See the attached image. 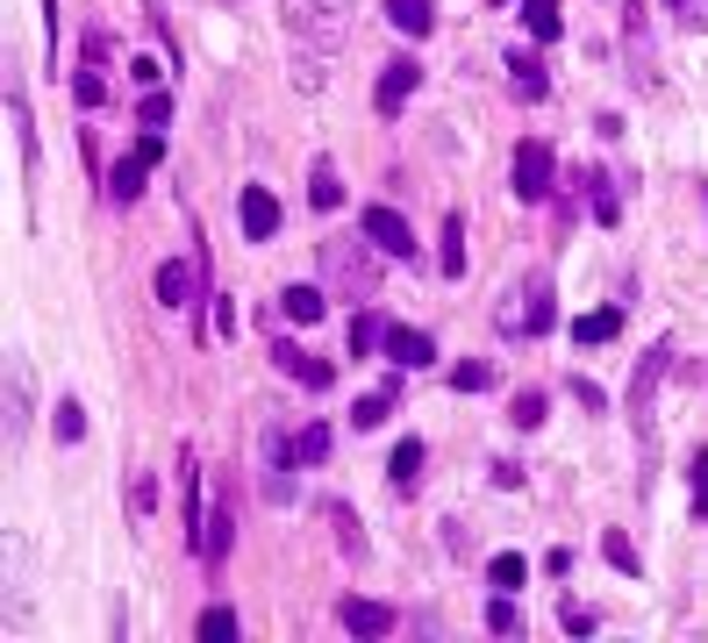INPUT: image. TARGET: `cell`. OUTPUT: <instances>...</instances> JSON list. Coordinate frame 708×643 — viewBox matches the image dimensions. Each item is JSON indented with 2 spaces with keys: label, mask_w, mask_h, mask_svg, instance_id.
I'll return each instance as SVG.
<instances>
[{
  "label": "cell",
  "mask_w": 708,
  "mask_h": 643,
  "mask_svg": "<svg viewBox=\"0 0 708 643\" xmlns=\"http://www.w3.org/2000/svg\"><path fill=\"white\" fill-rule=\"evenodd\" d=\"M394 401H401V387H394V379H387L380 393H366V401L351 408V429H380L387 415H394Z\"/></svg>",
  "instance_id": "obj_25"
},
{
  "label": "cell",
  "mask_w": 708,
  "mask_h": 643,
  "mask_svg": "<svg viewBox=\"0 0 708 643\" xmlns=\"http://www.w3.org/2000/svg\"><path fill=\"white\" fill-rule=\"evenodd\" d=\"M601 558H609V565H615V572H630V579H637V572H644V558H637V544H630V536H623V529H601Z\"/></svg>",
  "instance_id": "obj_27"
},
{
  "label": "cell",
  "mask_w": 708,
  "mask_h": 643,
  "mask_svg": "<svg viewBox=\"0 0 708 643\" xmlns=\"http://www.w3.org/2000/svg\"><path fill=\"white\" fill-rule=\"evenodd\" d=\"M286 29H294V43H308V51H337L344 43V22L329 0H286Z\"/></svg>",
  "instance_id": "obj_3"
},
{
  "label": "cell",
  "mask_w": 708,
  "mask_h": 643,
  "mask_svg": "<svg viewBox=\"0 0 708 643\" xmlns=\"http://www.w3.org/2000/svg\"><path fill=\"white\" fill-rule=\"evenodd\" d=\"M423 443H415V436H401L394 443V457H387V486H394V494H415V486H423Z\"/></svg>",
  "instance_id": "obj_15"
},
{
  "label": "cell",
  "mask_w": 708,
  "mask_h": 643,
  "mask_svg": "<svg viewBox=\"0 0 708 643\" xmlns=\"http://www.w3.org/2000/svg\"><path fill=\"white\" fill-rule=\"evenodd\" d=\"M137 115H144V129H165V122H172V101H165V94H158V86H150V94H144V107H137Z\"/></svg>",
  "instance_id": "obj_42"
},
{
  "label": "cell",
  "mask_w": 708,
  "mask_h": 643,
  "mask_svg": "<svg viewBox=\"0 0 708 643\" xmlns=\"http://www.w3.org/2000/svg\"><path fill=\"white\" fill-rule=\"evenodd\" d=\"M51 429H57V443H80L86 436V408L80 401H57L51 408Z\"/></svg>",
  "instance_id": "obj_36"
},
{
  "label": "cell",
  "mask_w": 708,
  "mask_h": 643,
  "mask_svg": "<svg viewBox=\"0 0 708 643\" xmlns=\"http://www.w3.org/2000/svg\"><path fill=\"white\" fill-rule=\"evenodd\" d=\"M137 158H150V165L165 158V136H158V129H144V136H137Z\"/></svg>",
  "instance_id": "obj_49"
},
{
  "label": "cell",
  "mask_w": 708,
  "mask_h": 643,
  "mask_svg": "<svg viewBox=\"0 0 708 643\" xmlns=\"http://www.w3.org/2000/svg\"><path fill=\"white\" fill-rule=\"evenodd\" d=\"M279 315L286 322H300V329H315V322H323L329 315V294H323V286H279Z\"/></svg>",
  "instance_id": "obj_13"
},
{
  "label": "cell",
  "mask_w": 708,
  "mask_h": 643,
  "mask_svg": "<svg viewBox=\"0 0 708 643\" xmlns=\"http://www.w3.org/2000/svg\"><path fill=\"white\" fill-rule=\"evenodd\" d=\"M265 500L273 508H294V436L286 429H265Z\"/></svg>",
  "instance_id": "obj_5"
},
{
  "label": "cell",
  "mask_w": 708,
  "mask_h": 643,
  "mask_svg": "<svg viewBox=\"0 0 708 643\" xmlns=\"http://www.w3.org/2000/svg\"><path fill=\"white\" fill-rule=\"evenodd\" d=\"M415 86H423V65H415V57H387V65H380V86H372V107L394 122L401 107H409Z\"/></svg>",
  "instance_id": "obj_6"
},
{
  "label": "cell",
  "mask_w": 708,
  "mask_h": 643,
  "mask_svg": "<svg viewBox=\"0 0 708 643\" xmlns=\"http://www.w3.org/2000/svg\"><path fill=\"white\" fill-rule=\"evenodd\" d=\"M273 365H279L286 379H300V387H308V393H323L329 379H337V372H329L323 358H308V350H300V344H273Z\"/></svg>",
  "instance_id": "obj_12"
},
{
  "label": "cell",
  "mask_w": 708,
  "mask_h": 643,
  "mask_svg": "<svg viewBox=\"0 0 708 643\" xmlns=\"http://www.w3.org/2000/svg\"><path fill=\"white\" fill-rule=\"evenodd\" d=\"M387 358H394L401 372H423V365H436V344L423 329H387Z\"/></svg>",
  "instance_id": "obj_16"
},
{
  "label": "cell",
  "mask_w": 708,
  "mask_h": 643,
  "mask_svg": "<svg viewBox=\"0 0 708 643\" xmlns=\"http://www.w3.org/2000/svg\"><path fill=\"white\" fill-rule=\"evenodd\" d=\"M144 172H150V158H137V150H129L123 165H108V201H115V208H129V201L144 193Z\"/></svg>",
  "instance_id": "obj_19"
},
{
  "label": "cell",
  "mask_w": 708,
  "mask_h": 643,
  "mask_svg": "<svg viewBox=\"0 0 708 643\" xmlns=\"http://www.w3.org/2000/svg\"><path fill=\"white\" fill-rule=\"evenodd\" d=\"M344 344H351V358H372V350H387V322H380V308H366V301H358V315H351V329H344Z\"/></svg>",
  "instance_id": "obj_18"
},
{
  "label": "cell",
  "mask_w": 708,
  "mask_h": 643,
  "mask_svg": "<svg viewBox=\"0 0 708 643\" xmlns=\"http://www.w3.org/2000/svg\"><path fill=\"white\" fill-rule=\"evenodd\" d=\"M29 429V365H14L8 372V436H22Z\"/></svg>",
  "instance_id": "obj_26"
},
{
  "label": "cell",
  "mask_w": 708,
  "mask_h": 643,
  "mask_svg": "<svg viewBox=\"0 0 708 643\" xmlns=\"http://www.w3.org/2000/svg\"><path fill=\"white\" fill-rule=\"evenodd\" d=\"M230 550H236V515L215 508V515H208V536H201V565H208V572H222Z\"/></svg>",
  "instance_id": "obj_17"
},
{
  "label": "cell",
  "mask_w": 708,
  "mask_h": 643,
  "mask_svg": "<svg viewBox=\"0 0 708 643\" xmlns=\"http://www.w3.org/2000/svg\"><path fill=\"white\" fill-rule=\"evenodd\" d=\"M72 101H80L86 115H94V107H108V80H101L94 65H80V72H72Z\"/></svg>",
  "instance_id": "obj_29"
},
{
  "label": "cell",
  "mask_w": 708,
  "mask_h": 643,
  "mask_svg": "<svg viewBox=\"0 0 708 643\" xmlns=\"http://www.w3.org/2000/svg\"><path fill=\"white\" fill-rule=\"evenodd\" d=\"M323 57L329 51H294V86H300V94H323V80H329Z\"/></svg>",
  "instance_id": "obj_35"
},
{
  "label": "cell",
  "mask_w": 708,
  "mask_h": 643,
  "mask_svg": "<svg viewBox=\"0 0 708 643\" xmlns=\"http://www.w3.org/2000/svg\"><path fill=\"white\" fill-rule=\"evenodd\" d=\"M129 80H137V86H158V80H165L158 57H129Z\"/></svg>",
  "instance_id": "obj_47"
},
{
  "label": "cell",
  "mask_w": 708,
  "mask_h": 643,
  "mask_svg": "<svg viewBox=\"0 0 708 643\" xmlns=\"http://www.w3.org/2000/svg\"><path fill=\"white\" fill-rule=\"evenodd\" d=\"M201 636H236V608H208V615H201Z\"/></svg>",
  "instance_id": "obj_43"
},
{
  "label": "cell",
  "mask_w": 708,
  "mask_h": 643,
  "mask_svg": "<svg viewBox=\"0 0 708 643\" xmlns=\"http://www.w3.org/2000/svg\"><path fill=\"white\" fill-rule=\"evenodd\" d=\"M522 22H530L537 43H551V36L566 29V22H559V0H522Z\"/></svg>",
  "instance_id": "obj_28"
},
{
  "label": "cell",
  "mask_w": 708,
  "mask_h": 643,
  "mask_svg": "<svg viewBox=\"0 0 708 643\" xmlns=\"http://www.w3.org/2000/svg\"><path fill=\"white\" fill-rule=\"evenodd\" d=\"M329 443H337V436H329V422H308V429L294 436V457H300V465H323Z\"/></svg>",
  "instance_id": "obj_31"
},
{
  "label": "cell",
  "mask_w": 708,
  "mask_h": 643,
  "mask_svg": "<svg viewBox=\"0 0 708 643\" xmlns=\"http://www.w3.org/2000/svg\"><path fill=\"white\" fill-rule=\"evenodd\" d=\"M701 201H708V187H701Z\"/></svg>",
  "instance_id": "obj_52"
},
{
  "label": "cell",
  "mask_w": 708,
  "mask_h": 643,
  "mask_svg": "<svg viewBox=\"0 0 708 643\" xmlns=\"http://www.w3.org/2000/svg\"><path fill=\"white\" fill-rule=\"evenodd\" d=\"M236 222H244L251 243H273L279 236V201L265 187H244V193H236Z\"/></svg>",
  "instance_id": "obj_9"
},
{
  "label": "cell",
  "mask_w": 708,
  "mask_h": 643,
  "mask_svg": "<svg viewBox=\"0 0 708 643\" xmlns=\"http://www.w3.org/2000/svg\"><path fill=\"white\" fill-rule=\"evenodd\" d=\"M487 579H494V593H516V587H522V579H530V565H522V558H516V550H501V558H494V565H487Z\"/></svg>",
  "instance_id": "obj_34"
},
{
  "label": "cell",
  "mask_w": 708,
  "mask_h": 643,
  "mask_svg": "<svg viewBox=\"0 0 708 643\" xmlns=\"http://www.w3.org/2000/svg\"><path fill=\"white\" fill-rule=\"evenodd\" d=\"M587 208H594V222H601V229L623 222V208H615V193H609V179H601V172H587Z\"/></svg>",
  "instance_id": "obj_30"
},
{
  "label": "cell",
  "mask_w": 708,
  "mask_h": 643,
  "mask_svg": "<svg viewBox=\"0 0 708 643\" xmlns=\"http://www.w3.org/2000/svg\"><path fill=\"white\" fill-rule=\"evenodd\" d=\"M516 201H551V179H559V158L551 144H516Z\"/></svg>",
  "instance_id": "obj_4"
},
{
  "label": "cell",
  "mask_w": 708,
  "mask_h": 643,
  "mask_svg": "<svg viewBox=\"0 0 708 643\" xmlns=\"http://www.w3.org/2000/svg\"><path fill=\"white\" fill-rule=\"evenodd\" d=\"M8 122H14V136H22V150L36 158V122H29V101H22V86H8Z\"/></svg>",
  "instance_id": "obj_38"
},
{
  "label": "cell",
  "mask_w": 708,
  "mask_h": 643,
  "mask_svg": "<svg viewBox=\"0 0 708 643\" xmlns=\"http://www.w3.org/2000/svg\"><path fill=\"white\" fill-rule=\"evenodd\" d=\"M380 243L358 229V236H323V280L337 301H380Z\"/></svg>",
  "instance_id": "obj_1"
},
{
  "label": "cell",
  "mask_w": 708,
  "mask_h": 643,
  "mask_svg": "<svg viewBox=\"0 0 708 643\" xmlns=\"http://www.w3.org/2000/svg\"><path fill=\"white\" fill-rule=\"evenodd\" d=\"M337 622H344V630H351V636H394V608H387V601H358V593H351V601H344L337 608Z\"/></svg>",
  "instance_id": "obj_11"
},
{
  "label": "cell",
  "mask_w": 708,
  "mask_h": 643,
  "mask_svg": "<svg viewBox=\"0 0 708 643\" xmlns=\"http://www.w3.org/2000/svg\"><path fill=\"white\" fill-rule=\"evenodd\" d=\"M436 272H444V280H465V214L458 208L444 214V251H436Z\"/></svg>",
  "instance_id": "obj_21"
},
{
  "label": "cell",
  "mask_w": 708,
  "mask_h": 643,
  "mask_svg": "<svg viewBox=\"0 0 708 643\" xmlns=\"http://www.w3.org/2000/svg\"><path fill=\"white\" fill-rule=\"evenodd\" d=\"M487 630H494V636H516V601H508V593L487 608Z\"/></svg>",
  "instance_id": "obj_44"
},
{
  "label": "cell",
  "mask_w": 708,
  "mask_h": 643,
  "mask_svg": "<svg viewBox=\"0 0 708 643\" xmlns=\"http://www.w3.org/2000/svg\"><path fill=\"white\" fill-rule=\"evenodd\" d=\"M680 22H687V29H695V36H701V29H708V0H687V8H680Z\"/></svg>",
  "instance_id": "obj_50"
},
{
  "label": "cell",
  "mask_w": 708,
  "mask_h": 643,
  "mask_svg": "<svg viewBox=\"0 0 708 643\" xmlns=\"http://www.w3.org/2000/svg\"><path fill=\"white\" fill-rule=\"evenodd\" d=\"M623 51H630V86H652V43H644V0H623Z\"/></svg>",
  "instance_id": "obj_10"
},
{
  "label": "cell",
  "mask_w": 708,
  "mask_h": 643,
  "mask_svg": "<svg viewBox=\"0 0 708 643\" xmlns=\"http://www.w3.org/2000/svg\"><path fill=\"white\" fill-rule=\"evenodd\" d=\"M358 229H366V236H372V243H380V251H387V257H415V229H409V222H401V214H394V208H366V214H358Z\"/></svg>",
  "instance_id": "obj_8"
},
{
  "label": "cell",
  "mask_w": 708,
  "mask_h": 643,
  "mask_svg": "<svg viewBox=\"0 0 708 643\" xmlns=\"http://www.w3.org/2000/svg\"><path fill=\"white\" fill-rule=\"evenodd\" d=\"M494 486H508V494H516V486H522V465H508V457H494Z\"/></svg>",
  "instance_id": "obj_48"
},
{
  "label": "cell",
  "mask_w": 708,
  "mask_h": 643,
  "mask_svg": "<svg viewBox=\"0 0 708 643\" xmlns=\"http://www.w3.org/2000/svg\"><path fill=\"white\" fill-rule=\"evenodd\" d=\"M545 415H551V401H545V393H537V387H522L516 401H508V422H516V429H537Z\"/></svg>",
  "instance_id": "obj_32"
},
{
  "label": "cell",
  "mask_w": 708,
  "mask_h": 643,
  "mask_svg": "<svg viewBox=\"0 0 708 643\" xmlns=\"http://www.w3.org/2000/svg\"><path fill=\"white\" fill-rule=\"evenodd\" d=\"M559 630H566V636H594V608L566 593V601H559Z\"/></svg>",
  "instance_id": "obj_39"
},
{
  "label": "cell",
  "mask_w": 708,
  "mask_h": 643,
  "mask_svg": "<svg viewBox=\"0 0 708 643\" xmlns=\"http://www.w3.org/2000/svg\"><path fill=\"white\" fill-rule=\"evenodd\" d=\"M308 201L315 208H344V179H337V165H329V158H315V172H308Z\"/></svg>",
  "instance_id": "obj_24"
},
{
  "label": "cell",
  "mask_w": 708,
  "mask_h": 643,
  "mask_svg": "<svg viewBox=\"0 0 708 643\" xmlns=\"http://www.w3.org/2000/svg\"><path fill=\"white\" fill-rule=\"evenodd\" d=\"M666 365H673V344L658 336V344L637 358V379H630V415H637V429H644V415H652V393H658V379H666Z\"/></svg>",
  "instance_id": "obj_7"
},
{
  "label": "cell",
  "mask_w": 708,
  "mask_h": 643,
  "mask_svg": "<svg viewBox=\"0 0 708 643\" xmlns=\"http://www.w3.org/2000/svg\"><path fill=\"white\" fill-rule=\"evenodd\" d=\"M451 387H458V393H487V387H494V365H487V358L451 365Z\"/></svg>",
  "instance_id": "obj_33"
},
{
  "label": "cell",
  "mask_w": 708,
  "mask_h": 643,
  "mask_svg": "<svg viewBox=\"0 0 708 643\" xmlns=\"http://www.w3.org/2000/svg\"><path fill=\"white\" fill-rule=\"evenodd\" d=\"M129 508H137V515L158 508V486H150V472H137V479H129Z\"/></svg>",
  "instance_id": "obj_45"
},
{
  "label": "cell",
  "mask_w": 708,
  "mask_h": 643,
  "mask_svg": "<svg viewBox=\"0 0 708 643\" xmlns=\"http://www.w3.org/2000/svg\"><path fill=\"white\" fill-rule=\"evenodd\" d=\"M551 322H559L551 280H522V286H508V301H501V315H494V329H501V336H551Z\"/></svg>",
  "instance_id": "obj_2"
},
{
  "label": "cell",
  "mask_w": 708,
  "mask_h": 643,
  "mask_svg": "<svg viewBox=\"0 0 708 643\" xmlns=\"http://www.w3.org/2000/svg\"><path fill=\"white\" fill-rule=\"evenodd\" d=\"M150 286H158V301H165V308H193V294H201V280L187 272V257H165Z\"/></svg>",
  "instance_id": "obj_14"
},
{
  "label": "cell",
  "mask_w": 708,
  "mask_h": 643,
  "mask_svg": "<svg viewBox=\"0 0 708 643\" xmlns=\"http://www.w3.org/2000/svg\"><path fill=\"white\" fill-rule=\"evenodd\" d=\"M687 472H695V515L708 523V457H695V465H687Z\"/></svg>",
  "instance_id": "obj_46"
},
{
  "label": "cell",
  "mask_w": 708,
  "mask_h": 643,
  "mask_svg": "<svg viewBox=\"0 0 708 643\" xmlns=\"http://www.w3.org/2000/svg\"><path fill=\"white\" fill-rule=\"evenodd\" d=\"M572 401H580L587 415H609V393H601V387H594V379H587V372H572Z\"/></svg>",
  "instance_id": "obj_40"
},
{
  "label": "cell",
  "mask_w": 708,
  "mask_h": 643,
  "mask_svg": "<svg viewBox=\"0 0 708 643\" xmlns=\"http://www.w3.org/2000/svg\"><path fill=\"white\" fill-rule=\"evenodd\" d=\"M615 329H623V308H594V315H580V322H572V344H609V336Z\"/></svg>",
  "instance_id": "obj_23"
},
{
  "label": "cell",
  "mask_w": 708,
  "mask_h": 643,
  "mask_svg": "<svg viewBox=\"0 0 708 643\" xmlns=\"http://www.w3.org/2000/svg\"><path fill=\"white\" fill-rule=\"evenodd\" d=\"M208 336H215V344H230V336H236V301L230 294H215V322H208Z\"/></svg>",
  "instance_id": "obj_41"
},
{
  "label": "cell",
  "mask_w": 708,
  "mask_h": 643,
  "mask_svg": "<svg viewBox=\"0 0 708 643\" xmlns=\"http://www.w3.org/2000/svg\"><path fill=\"white\" fill-rule=\"evenodd\" d=\"M380 8H387V22H394L401 36H430V29H436V8H430V0H380Z\"/></svg>",
  "instance_id": "obj_20"
},
{
  "label": "cell",
  "mask_w": 708,
  "mask_h": 643,
  "mask_svg": "<svg viewBox=\"0 0 708 643\" xmlns=\"http://www.w3.org/2000/svg\"><path fill=\"white\" fill-rule=\"evenodd\" d=\"M666 8H687V0H666Z\"/></svg>",
  "instance_id": "obj_51"
},
{
  "label": "cell",
  "mask_w": 708,
  "mask_h": 643,
  "mask_svg": "<svg viewBox=\"0 0 708 643\" xmlns=\"http://www.w3.org/2000/svg\"><path fill=\"white\" fill-rule=\"evenodd\" d=\"M508 72H516V94H522V101H545V94H551V80H545V57H530V51H508Z\"/></svg>",
  "instance_id": "obj_22"
},
{
  "label": "cell",
  "mask_w": 708,
  "mask_h": 643,
  "mask_svg": "<svg viewBox=\"0 0 708 643\" xmlns=\"http://www.w3.org/2000/svg\"><path fill=\"white\" fill-rule=\"evenodd\" d=\"M329 523H337L344 558H366V536H358V523H351V508H344V500H329Z\"/></svg>",
  "instance_id": "obj_37"
}]
</instances>
